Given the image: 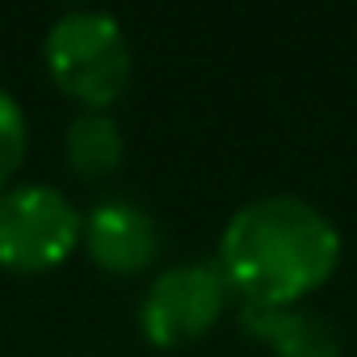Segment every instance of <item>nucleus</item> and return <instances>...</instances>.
<instances>
[{"mask_svg":"<svg viewBox=\"0 0 357 357\" xmlns=\"http://www.w3.org/2000/svg\"><path fill=\"white\" fill-rule=\"evenodd\" d=\"M80 248L89 252V261L101 273H109V278H139V273L160 265V257H164V227L143 202L109 194V198H101V202H93L84 211Z\"/></svg>","mask_w":357,"mask_h":357,"instance_id":"5","label":"nucleus"},{"mask_svg":"<svg viewBox=\"0 0 357 357\" xmlns=\"http://www.w3.org/2000/svg\"><path fill=\"white\" fill-rule=\"evenodd\" d=\"M43 63L80 109H105L135 80V51L122 22L105 9H68L43 34Z\"/></svg>","mask_w":357,"mask_h":357,"instance_id":"2","label":"nucleus"},{"mask_svg":"<svg viewBox=\"0 0 357 357\" xmlns=\"http://www.w3.org/2000/svg\"><path fill=\"white\" fill-rule=\"evenodd\" d=\"M240 328L248 340L265 344L273 357H344L340 328L311 307H240Z\"/></svg>","mask_w":357,"mask_h":357,"instance_id":"6","label":"nucleus"},{"mask_svg":"<svg viewBox=\"0 0 357 357\" xmlns=\"http://www.w3.org/2000/svg\"><path fill=\"white\" fill-rule=\"evenodd\" d=\"M26 151H30V118L22 101L0 84V194L13 185L17 168L26 164Z\"/></svg>","mask_w":357,"mask_h":357,"instance_id":"8","label":"nucleus"},{"mask_svg":"<svg viewBox=\"0 0 357 357\" xmlns=\"http://www.w3.org/2000/svg\"><path fill=\"white\" fill-rule=\"evenodd\" d=\"M340 227L298 194L244 202L219 236L215 261L244 307H298L340 269Z\"/></svg>","mask_w":357,"mask_h":357,"instance_id":"1","label":"nucleus"},{"mask_svg":"<svg viewBox=\"0 0 357 357\" xmlns=\"http://www.w3.org/2000/svg\"><path fill=\"white\" fill-rule=\"evenodd\" d=\"M122 155H126V135L114 114L76 109L72 122L63 126V160L84 181H101V176L118 172Z\"/></svg>","mask_w":357,"mask_h":357,"instance_id":"7","label":"nucleus"},{"mask_svg":"<svg viewBox=\"0 0 357 357\" xmlns=\"http://www.w3.org/2000/svg\"><path fill=\"white\" fill-rule=\"evenodd\" d=\"M84 211L51 181H22L0 194V269L51 273L76 248Z\"/></svg>","mask_w":357,"mask_h":357,"instance_id":"4","label":"nucleus"},{"mask_svg":"<svg viewBox=\"0 0 357 357\" xmlns=\"http://www.w3.org/2000/svg\"><path fill=\"white\" fill-rule=\"evenodd\" d=\"M231 298L236 294L215 257L172 261L151 273L139 298V332L155 349H190L215 332Z\"/></svg>","mask_w":357,"mask_h":357,"instance_id":"3","label":"nucleus"}]
</instances>
